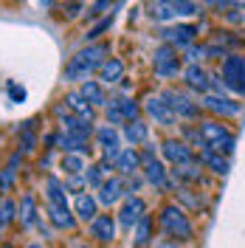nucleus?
<instances>
[{
	"label": "nucleus",
	"mask_w": 245,
	"mask_h": 248,
	"mask_svg": "<svg viewBox=\"0 0 245 248\" xmlns=\"http://www.w3.org/2000/svg\"><path fill=\"white\" fill-rule=\"evenodd\" d=\"M107 54H110V48L105 43L82 48L77 57H71V62L65 65V79L68 82H88V77H91L93 71H99L105 65V57Z\"/></svg>",
	"instance_id": "nucleus-1"
},
{
	"label": "nucleus",
	"mask_w": 245,
	"mask_h": 248,
	"mask_svg": "<svg viewBox=\"0 0 245 248\" xmlns=\"http://www.w3.org/2000/svg\"><path fill=\"white\" fill-rule=\"evenodd\" d=\"M158 226H161V232L167 234V237H172V240H192V237H195V229H192L186 212L181 206H175V203H169V206L161 209Z\"/></svg>",
	"instance_id": "nucleus-2"
},
{
	"label": "nucleus",
	"mask_w": 245,
	"mask_h": 248,
	"mask_svg": "<svg viewBox=\"0 0 245 248\" xmlns=\"http://www.w3.org/2000/svg\"><path fill=\"white\" fill-rule=\"evenodd\" d=\"M198 130H200V139L206 141V150L220 153V155H231V153H234L237 139H234V133H231L226 124H220V122H200Z\"/></svg>",
	"instance_id": "nucleus-3"
},
{
	"label": "nucleus",
	"mask_w": 245,
	"mask_h": 248,
	"mask_svg": "<svg viewBox=\"0 0 245 248\" xmlns=\"http://www.w3.org/2000/svg\"><path fill=\"white\" fill-rule=\"evenodd\" d=\"M223 85H226L231 93H237V96L245 93V57L229 54V57L223 60Z\"/></svg>",
	"instance_id": "nucleus-4"
},
{
	"label": "nucleus",
	"mask_w": 245,
	"mask_h": 248,
	"mask_svg": "<svg viewBox=\"0 0 245 248\" xmlns=\"http://www.w3.org/2000/svg\"><path fill=\"white\" fill-rule=\"evenodd\" d=\"M198 34H200V29L195 23H178V26H169V29L161 31V40L169 43L172 48H189V46H195Z\"/></svg>",
	"instance_id": "nucleus-5"
},
{
	"label": "nucleus",
	"mask_w": 245,
	"mask_h": 248,
	"mask_svg": "<svg viewBox=\"0 0 245 248\" xmlns=\"http://www.w3.org/2000/svg\"><path fill=\"white\" fill-rule=\"evenodd\" d=\"M164 99H167V105L172 108L175 116H181V119H200V102H192L186 93H178V91H164L161 93Z\"/></svg>",
	"instance_id": "nucleus-6"
},
{
	"label": "nucleus",
	"mask_w": 245,
	"mask_h": 248,
	"mask_svg": "<svg viewBox=\"0 0 245 248\" xmlns=\"http://www.w3.org/2000/svg\"><path fill=\"white\" fill-rule=\"evenodd\" d=\"M141 170H144V181H147V184L158 186V189H169V186H172V181L167 178L164 164L153 155V150L144 153V158H141Z\"/></svg>",
	"instance_id": "nucleus-7"
},
{
	"label": "nucleus",
	"mask_w": 245,
	"mask_h": 248,
	"mask_svg": "<svg viewBox=\"0 0 245 248\" xmlns=\"http://www.w3.org/2000/svg\"><path fill=\"white\" fill-rule=\"evenodd\" d=\"M144 113H147L150 119H155V124H164V127H172L175 119H178V116L172 113V108L167 105L164 96H150L147 105H144Z\"/></svg>",
	"instance_id": "nucleus-8"
},
{
	"label": "nucleus",
	"mask_w": 245,
	"mask_h": 248,
	"mask_svg": "<svg viewBox=\"0 0 245 248\" xmlns=\"http://www.w3.org/2000/svg\"><path fill=\"white\" fill-rule=\"evenodd\" d=\"M144 215H147V203L141 201L138 195H133V198H127V201H124L122 212H119V223H122L124 229H133Z\"/></svg>",
	"instance_id": "nucleus-9"
},
{
	"label": "nucleus",
	"mask_w": 245,
	"mask_h": 248,
	"mask_svg": "<svg viewBox=\"0 0 245 248\" xmlns=\"http://www.w3.org/2000/svg\"><path fill=\"white\" fill-rule=\"evenodd\" d=\"M91 237L99 243H113L116 240V220L113 215H96L91 220Z\"/></svg>",
	"instance_id": "nucleus-10"
},
{
	"label": "nucleus",
	"mask_w": 245,
	"mask_h": 248,
	"mask_svg": "<svg viewBox=\"0 0 245 248\" xmlns=\"http://www.w3.org/2000/svg\"><path fill=\"white\" fill-rule=\"evenodd\" d=\"M203 108L217 113V116H237V113H240V102H234V99H229V96L206 93V96H203Z\"/></svg>",
	"instance_id": "nucleus-11"
},
{
	"label": "nucleus",
	"mask_w": 245,
	"mask_h": 248,
	"mask_svg": "<svg viewBox=\"0 0 245 248\" xmlns=\"http://www.w3.org/2000/svg\"><path fill=\"white\" fill-rule=\"evenodd\" d=\"M164 155L172 167H184V164H192L195 155H192V147L186 141H164Z\"/></svg>",
	"instance_id": "nucleus-12"
},
{
	"label": "nucleus",
	"mask_w": 245,
	"mask_h": 248,
	"mask_svg": "<svg viewBox=\"0 0 245 248\" xmlns=\"http://www.w3.org/2000/svg\"><path fill=\"white\" fill-rule=\"evenodd\" d=\"M184 82H186V88H192V91H198V93H206L212 88V77H209L206 68H200V65H189V68H186Z\"/></svg>",
	"instance_id": "nucleus-13"
},
{
	"label": "nucleus",
	"mask_w": 245,
	"mask_h": 248,
	"mask_svg": "<svg viewBox=\"0 0 245 248\" xmlns=\"http://www.w3.org/2000/svg\"><path fill=\"white\" fill-rule=\"evenodd\" d=\"M124 195H127V192H124L122 178H110V181H105V184L99 186V198H96V201L105 203V206H113V203L122 201Z\"/></svg>",
	"instance_id": "nucleus-14"
},
{
	"label": "nucleus",
	"mask_w": 245,
	"mask_h": 248,
	"mask_svg": "<svg viewBox=\"0 0 245 248\" xmlns=\"http://www.w3.org/2000/svg\"><path fill=\"white\" fill-rule=\"evenodd\" d=\"M82 96H85V102L91 105V108H107V93H105V88L99 85V82H93V79H88V82H82Z\"/></svg>",
	"instance_id": "nucleus-15"
},
{
	"label": "nucleus",
	"mask_w": 245,
	"mask_h": 248,
	"mask_svg": "<svg viewBox=\"0 0 245 248\" xmlns=\"http://www.w3.org/2000/svg\"><path fill=\"white\" fill-rule=\"evenodd\" d=\"M99 79H102L105 85H116V82H122L124 79V60H119V57L105 60V65L99 68Z\"/></svg>",
	"instance_id": "nucleus-16"
},
{
	"label": "nucleus",
	"mask_w": 245,
	"mask_h": 248,
	"mask_svg": "<svg viewBox=\"0 0 245 248\" xmlns=\"http://www.w3.org/2000/svg\"><path fill=\"white\" fill-rule=\"evenodd\" d=\"M65 105L77 113V119H82V122H88V124L93 122V108L85 102V96H82L79 91H71V93H68V96H65Z\"/></svg>",
	"instance_id": "nucleus-17"
},
{
	"label": "nucleus",
	"mask_w": 245,
	"mask_h": 248,
	"mask_svg": "<svg viewBox=\"0 0 245 248\" xmlns=\"http://www.w3.org/2000/svg\"><path fill=\"white\" fill-rule=\"evenodd\" d=\"M62 130H65L68 136L79 139V141H88L93 136V127H91V124H85L82 119H74V116H62Z\"/></svg>",
	"instance_id": "nucleus-18"
},
{
	"label": "nucleus",
	"mask_w": 245,
	"mask_h": 248,
	"mask_svg": "<svg viewBox=\"0 0 245 248\" xmlns=\"http://www.w3.org/2000/svg\"><path fill=\"white\" fill-rule=\"evenodd\" d=\"M138 167H141V155L133 147H124L119 153V158H116V170L122 175H133V172H138Z\"/></svg>",
	"instance_id": "nucleus-19"
},
{
	"label": "nucleus",
	"mask_w": 245,
	"mask_h": 248,
	"mask_svg": "<svg viewBox=\"0 0 245 248\" xmlns=\"http://www.w3.org/2000/svg\"><path fill=\"white\" fill-rule=\"evenodd\" d=\"M124 139L130 141L133 147L136 144H144V141L150 139V124H144L141 119L138 122H127L124 124Z\"/></svg>",
	"instance_id": "nucleus-20"
},
{
	"label": "nucleus",
	"mask_w": 245,
	"mask_h": 248,
	"mask_svg": "<svg viewBox=\"0 0 245 248\" xmlns=\"http://www.w3.org/2000/svg\"><path fill=\"white\" fill-rule=\"evenodd\" d=\"M17 212H20V223H23V226H34V223H37V201H34L31 192H26V195L20 198Z\"/></svg>",
	"instance_id": "nucleus-21"
},
{
	"label": "nucleus",
	"mask_w": 245,
	"mask_h": 248,
	"mask_svg": "<svg viewBox=\"0 0 245 248\" xmlns=\"http://www.w3.org/2000/svg\"><path fill=\"white\" fill-rule=\"evenodd\" d=\"M74 209H77V217L79 220H93V217L99 215L96 209H99V201L96 198H91V195H77V203H74Z\"/></svg>",
	"instance_id": "nucleus-22"
},
{
	"label": "nucleus",
	"mask_w": 245,
	"mask_h": 248,
	"mask_svg": "<svg viewBox=\"0 0 245 248\" xmlns=\"http://www.w3.org/2000/svg\"><path fill=\"white\" fill-rule=\"evenodd\" d=\"M200 164H206L214 175H226L229 172V158H223L220 153H212V150H200Z\"/></svg>",
	"instance_id": "nucleus-23"
},
{
	"label": "nucleus",
	"mask_w": 245,
	"mask_h": 248,
	"mask_svg": "<svg viewBox=\"0 0 245 248\" xmlns=\"http://www.w3.org/2000/svg\"><path fill=\"white\" fill-rule=\"evenodd\" d=\"M48 144H54L57 150H62L65 155H71V153H82L85 147H88V141H79V139H74V136H68V133H60L57 139H51Z\"/></svg>",
	"instance_id": "nucleus-24"
},
{
	"label": "nucleus",
	"mask_w": 245,
	"mask_h": 248,
	"mask_svg": "<svg viewBox=\"0 0 245 248\" xmlns=\"http://www.w3.org/2000/svg\"><path fill=\"white\" fill-rule=\"evenodd\" d=\"M150 17L158 20V23H167V20H175L178 17V9L169 0H153L150 3Z\"/></svg>",
	"instance_id": "nucleus-25"
},
{
	"label": "nucleus",
	"mask_w": 245,
	"mask_h": 248,
	"mask_svg": "<svg viewBox=\"0 0 245 248\" xmlns=\"http://www.w3.org/2000/svg\"><path fill=\"white\" fill-rule=\"evenodd\" d=\"M175 175L186 181V184H200V178H203V164H200V158H195L192 164H184V167H175Z\"/></svg>",
	"instance_id": "nucleus-26"
},
{
	"label": "nucleus",
	"mask_w": 245,
	"mask_h": 248,
	"mask_svg": "<svg viewBox=\"0 0 245 248\" xmlns=\"http://www.w3.org/2000/svg\"><path fill=\"white\" fill-rule=\"evenodd\" d=\"M46 189H48L46 195H48V203L51 206H68V195H65L68 189H65V184H60L57 178H48Z\"/></svg>",
	"instance_id": "nucleus-27"
},
{
	"label": "nucleus",
	"mask_w": 245,
	"mask_h": 248,
	"mask_svg": "<svg viewBox=\"0 0 245 248\" xmlns=\"http://www.w3.org/2000/svg\"><path fill=\"white\" fill-rule=\"evenodd\" d=\"M48 217L57 229H74V217H71V209L68 206H51L48 203Z\"/></svg>",
	"instance_id": "nucleus-28"
},
{
	"label": "nucleus",
	"mask_w": 245,
	"mask_h": 248,
	"mask_svg": "<svg viewBox=\"0 0 245 248\" xmlns=\"http://www.w3.org/2000/svg\"><path fill=\"white\" fill-rule=\"evenodd\" d=\"M153 240V215H144L136 223V248H144Z\"/></svg>",
	"instance_id": "nucleus-29"
},
{
	"label": "nucleus",
	"mask_w": 245,
	"mask_h": 248,
	"mask_svg": "<svg viewBox=\"0 0 245 248\" xmlns=\"http://www.w3.org/2000/svg\"><path fill=\"white\" fill-rule=\"evenodd\" d=\"M62 170L68 172V175H79V172L88 170V167H85V158H82V155L71 153V155H65V158H62Z\"/></svg>",
	"instance_id": "nucleus-30"
},
{
	"label": "nucleus",
	"mask_w": 245,
	"mask_h": 248,
	"mask_svg": "<svg viewBox=\"0 0 245 248\" xmlns=\"http://www.w3.org/2000/svg\"><path fill=\"white\" fill-rule=\"evenodd\" d=\"M153 60H155V65H164V62H172V60H178V48H172L169 43H161V46L155 48Z\"/></svg>",
	"instance_id": "nucleus-31"
},
{
	"label": "nucleus",
	"mask_w": 245,
	"mask_h": 248,
	"mask_svg": "<svg viewBox=\"0 0 245 248\" xmlns=\"http://www.w3.org/2000/svg\"><path fill=\"white\" fill-rule=\"evenodd\" d=\"M15 217H17V203L9 201V198H3V201H0V226L15 223Z\"/></svg>",
	"instance_id": "nucleus-32"
},
{
	"label": "nucleus",
	"mask_w": 245,
	"mask_h": 248,
	"mask_svg": "<svg viewBox=\"0 0 245 248\" xmlns=\"http://www.w3.org/2000/svg\"><path fill=\"white\" fill-rule=\"evenodd\" d=\"M119 108H122L124 122H138V116H141V108H138L133 99H119Z\"/></svg>",
	"instance_id": "nucleus-33"
},
{
	"label": "nucleus",
	"mask_w": 245,
	"mask_h": 248,
	"mask_svg": "<svg viewBox=\"0 0 245 248\" xmlns=\"http://www.w3.org/2000/svg\"><path fill=\"white\" fill-rule=\"evenodd\" d=\"M178 71H181V60L155 65V77H158V79H172V77H178Z\"/></svg>",
	"instance_id": "nucleus-34"
},
{
	"label": "nucleus",
	"mask_w": 245,
	"mask_h": 248,
	"mask_svg": "<svg viewBox=\"0 0 245 248\" xmlns=\"http://www.w3.org/2000/svg\"><path fill=\"white\" fill-rule=\"evenodd\" d=\"M85 181L99 189V186L105 184V167H88V170H85Z\"/></svg>",
	"instance_id": "nucleus-35"
},
{
	"label": "nucleus",
	"mask_w": 245,
	"mask_h": 248,
	"mask_svg": "<svg viewBox=\"0 0 245 248\" xmlns=\"http://www.w3.org/2000/svg\"><path fill=\"white\" fill-rule=\"evenodd\" d=\"M110 26H113V15H110V17H102V20H99V23H96V26H93L88 34H85V37H88V40H99V37H102V34L110 29Z\"/></svg>",
	"instance_id": "nucleus-36"
},
{
	"label": "nucleus",
	"mask_w": 245,
	"mask_h": 248,
	"mask_svg": "<svg viewBox=\"0 0 245 248\" xmlns=\"http://www.w3.org/2000/svg\"><path fill=\"white\" fill-rule=\"evenodd\" d=\"M209 57V48L206 46H189L186 48V60L192 62V65H200V60H206Z\"/></svg>",
	"instance_id": "nucleus-37"
},
{
	"label": "nucleus",
	"mask_w": 245,
	"mask_h": 248,
	"mask_svg": "<svg viewBox=\"0 0 245 248\" xmlns=\"http://www.w3.org/2000/svg\"><path fill=\"white\" fill-rule=\"evenodd\" d=\"M107 122H110V124H124L122 108H119V99H113V102L107 105Z\"/></svg>",
	"instance_id": "nucleus-38"
},
{
	"label": "nucleus",
	"mask_w": 245,
	"mask_h": 248,
	"mask_svg": "<svg viewBox=\"0 0 245 248\" xmlns=\"http://www.w3.org/2000/svg\"><path fill=\"white\" fill-rule=\"evenodd\" d=\"M12 184H15V170H12V167H6V170L0 172V192H9Z\"/></svg>",
	"instance_id": "nucleus-39"
},
{
	"label": "nucleus",
	"mask_w": 245,
	"mask_h": 248,
	"mask_svg": "<svg viewBox=\"0 0 245 248\" xmlns=\"http://www.w3.org/2000/svg\"><path fill=\"white\" fill-rule=\"evenodd\" d=\"M181 201H184V203H189L192 209H200V206H203V201H200V198H195V195H192L189 189H184V192H181Z\"/></svg>",
	"instance_id": "nucleus-40"
},
{
	"label": "nucleus",
	"mask_w": 245,
	"mask_h": 248,
	"mask_svg": "<svg viewBox=\"0 0 245 248\" xmlns=\"http://www.w3.org/2000/svg\"><path fill=\"white\" fill-rule=\"evenodd\" d=\"M9 96H12L15 102H23V99H26V91H23V88H17L15 82H9Z\"/></svg>",
	"instance_id": "nucleus-41"
},
{
	"label": "nucleus",
	"mask_w": 245,
	"mask_h": 248,
	"mask_svg": "<svg viewBox=\"0 0 245 248\" xmlns=\"http://www.w3.org/2000/svg\"><path fill=\"white\" fill-rule=\"evenodd\" d=\"M20 144H23V150H34V144H37V136H34V133H23Z\"/></svg>",
	"instance_id": "nucleus-42"
},
{
	"label": "nucleus",
	"mask_w": 245,
	"mask_h": 248,
	"mask_svg": "<svg viewBox=\"0 0 245 248\" xmlns=\"http://www.w3.org/2000/svg\"><path fill=\"white\" fill-rule=\"evenodd\" d=\"M206 6H212V9H220V12H223V9H229L231 3L229 0H206Z\"/></svg>",
	"instance_id": "nucleus-43"
},
{
	"label": "nucleus",
	"mask_w": 245,
	"mask_h": 248,
	"mask_svg": "<svg viewBox=\"0 0 245 248\" xmlns=\"http://www.w3.org/2000/svg\"><path fill=\"white\" fill-rule=\"evenodd\" d=\"M79 12H82V0H79V3H71V6H68V17H79Z\"/></svg>",
	"instance_id": "nucleus-44"
},
{
	"label": "nucleus",
	"mask_w": 245,
	"mask_h": 248,
	"mask_svg": "<svg viewBox=\"0 0 245 248\" xmlns=\"http://www.w3.org/2000/svg\"><path fill=\"white\" fill-rule=\"evenodd\" d=\"M155 248H181V246H178L175 240H164V243H158Z\"/></svg>",
	"instance_id": "nucleus-45"
},
{
	"label": "nucleus",
	"mask_w": 245,
	"mask_h": 248,
	"mask_svg": "<svg viewBox=\"0 0 245 248\" xmlns=\"http://www.w3.org/2000/svg\"><path fill=\"white\" fill-rule=\"evenodd\" d=\"M231 6H234V9H245V0H229Z\"/></svg>",
	"instance_id": "nucleus-46"
},
{
	"label": "nucleus",
	"mask_w": 245,
	"mask_h": 248,
	"mask_svg": "<svg viewBox=\"0 0 245 248\" xmlns=\"http://www.w3.org/2000/svg\"><path fill=\"white\" fill-rule=\"evenodd\" d=\"M37 3H40L43 9H51V6H54V0H37Z\"/></svg>",
	"instance_id": "nucleus-47"
},
{
	"label": "nucleus",
	"mask_w": 245,
	"mask_h": 248,
	"mask_svg": "<svg viewBox=\"0 0 245 248\" xmlns=\"http://www.w3.org/2000/svg\"><path fill=\"white\" fill-rule=\"evenodd\" d=\"M26 248H43V246H40V243H31V246H26Z\"/></svg>",
	"instance_id": "nucleus-48"
},
{
	"label": "nucleus",
	"mask_w": 245,
	"mask_h": 248,
	"mask_svg": "<svg viewBox=\"0 0 245 248\" xmlns=\"http://www.w3.org/2000/svg\"><path fill=\"white\" fill-rule=\"evenodd\" d=\"M169 3H172V6H178V3H184V0H169Z\"/></svg>",
	"instance_id": "nucleus-49"
},
{
	"label": "nucleus",
	"mask_w": 245,
	"mask_h": 248,
	"mask_svg": "<svg viewBox=\"0 0 245 248\" xmlns=\"http://www.w3.org/2000/svg\"><path fill=\"white\" fill-rule=\"evenodd\" d=\"M77 248H88V246H77Z\"/></svg>",
	"instance_id": "nucleus-50"
},
{
	"label": "nucleus",
	"mask_w": 245,
	"mask_h": 248,
	"mask_svg": "<svg viewBox=\"0 0 245 248\" xmlns=\"http://www.w3.org/2000/svg\"><path fill=\"white\" fill-rule=\"evenodd\" d=\"M91 3H96V0H91Z\"/></svg>",
	"instance_id": "nucleus-51"
},
{
	"label": "nucleus",
	"mask_w": 245,
	"mask_h": 248,
	"mask_svg": "<svg viewBox=\"0 0 245 248\" xmlns=\"http://www.w3.org/2000/svg\"><path fill=\"white\" fill-rule=\"evenodd\" d=\"M12 3H17V0H12Z\"/></svg>",
	"instance_id": "nucleus-52"
}]
</instances>
